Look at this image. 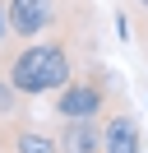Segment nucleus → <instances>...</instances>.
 Here are the masks:
<instances>
[{"instance_id":"obj_1","label":"nucleus","mask_w":148,"mask_h":153,"mask_svg":"<svg viewBox=\"0 0 148 153\" xmlns=\"http://www.w3.org/2000/svg\"><path fill=\"white\" fill-rule=\"evenodd\" d=\"M79 60L70 51V33H46L37 42H9L0 51V74L18 97H51L74 79Z\"/></svg>"},{"instance_id":"obj_6","label":"nucleus","mask_w":148,"mask_h":153,"mask_svg":"<svg viewBox=\"0 0 148 153\" xmlns=\"http://www.w3.org/2000/svg\"><path fill=\"white\" fill-rule=\"evenodd\" d=\"M18 107H23V97L9 88V79L0 74V121H9V116H18Z\"/></svg>"},{"instance_id":"obj_4","label":"nucleus","mask_w":148,"mask_h":153,"mask_svg":"<svg viewBox=\"0 0 148 153\" xmlns=\"http://www.w3.org/2000/svg\"><path fill=\"white\" fill-rule=\"evenodd\" d=\"M56 149L60 153H102V121H60Z\"/></svg>"},{"instance_id":"obj_8","label":"nucleus","mask_w":148,"mask_h":153,"mask_svg":"<svg viewBox=\"0 0 148 153\" xmlns=\"http://www.w3.org/2000/svg\"><path fill=\"white\" fill-rule=\"evenodd\" d=\"M134 28H139V47H144V60H148V14H134Z\"/></svg>"},{"instance_id":"obj_3","label":"nucleus","mask_w":148,"mask_h":153,"mask_svg":"<svg viewBox=\"0 0 148 153\" xmlns=\"http://www.w3.org/2000/svg\"><path fill=\"white\" fill-rule=\"evenodd\" d=\"M102 153H144V125L130 107L102 116Z\"/></svg>"},{"instance_id":"obj_2","label":"nucleus","mask_w":148,"mask_h":153,"mask_svg":"<svg viewBox=\"0 0 148 153\" xmlns=\"http://www.w3.org/2000/svg\"><path fill=\"white\" fill-rule=\"evenodd\" d=\"M111 93H116V70L88 60L83 70H74V79L60 93H51V111L56 121H102L111 111Z\"/></svg>"},{"instance_id":"obj_9","label":"nucleus","mask_w":148,"mask_h":153,"mask_svg":"<svg viewBox=\"0 0 148 153\" xmlns=\"http://www.w3.org/2000/svg\"><path fill=\"white\" fill-rule=\"evenodd\" d=\"M125 10L130 14H148V0H125Z\"/></svg>"},{"instance_id":"obj_7","label":"nucleus","mask_w":148,"mask_h":153,"mask_svg":"<svg viewBox=\"0 0 148 153\" xmlns=\"http://www.w3.org/2000/svg\"><path fill=\"white\" fill-rule=\"evenodd\" d=\"M9 47V0H0V51Z\"/></svg>"},{"instance_id":"obj_5","label":"nucleus","mask_w":148,"mask_h":153,"mask_svg":"<svg viewBox=\"0 0 148 153\" xmlns=\"http://www.w3.org/2000/svg\"><path fill=\"white\" fill-rule=\"evenodd\" d=\"M9 153H60V149H56V134L42 130V125H14Z\"/></svg>"}]
</instances>
